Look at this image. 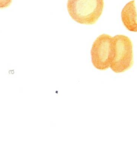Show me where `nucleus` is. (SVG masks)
I'll return each mask as SVG.
<instances>
[{"label": "nucleus", "mask_w": 137, "mask_h": 151, "mask_svg": "<svg viewBox=\"0 0 137 151\" xmlns=\"http://www.w3.org/2000/svg\"><path fill=\"white\" fill-rule=\"evenodd\" d=\"M121 19L127 30L131 32H137V12L134 0L125 5L121 12Z\"/></svg>", "instance_id": "4"}, {"label": "nucleus", "mask_w": 137, "mask_h": 151, "mask_svg": "<svg viewBox=\"0 0 137 151\" xmlns=\"http://www.w3.org/2000/svg\"><path fill=\"white\" fill-rule=\"evenodd\" d=\"M90 53L94 67L98 70H107L114 58L113 37L107 34L100 35L92 45Z\"/></svg>", "instance_id": "3"}, {"label": "nucleus", "mask_w": 137, "mask_h": 151, "mask_svg": "<svg viewBox=\"0 0 137 151\" xmlns=\"http://www.w3.org/2000/svg\"><path fill=\"white\" fill-rule=\"evenodd\" d=\"M103 0H68L67 11L73 20L81 24H96L103 12Z\"/></svg>", "instance_id": "1"}, {"label": "nucleus", "mask_w": 137, "mask_h": 151, "mask_svg": "<svg viewBox=\"0 0 137 151\" xmlns=\"http://www.w3.org/2000/svg\"><path fill=\"white\" fill-rule=\"evenodd\" d=\"M113 42L114 58L110 68L115 73L126 72L134 64L133 42L130 38L122 35L114 36Z\"/></svg>", "instance_id": "2"}, {"label": "nucleus", "mask_w": 137, "mask_h": 151, "mask_svg": "<svg viewBox=\"0 0 137 151\" xmlns=\"http://www.w3.org/2000/svg\"><path fill=\"white\" fill-rule=\"evenodd\" d=\"M12 0H0V9L8 8L10 6Z\"/></svg>", "instance_id": "5"}]
</instances>
